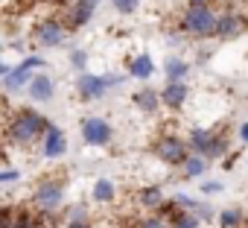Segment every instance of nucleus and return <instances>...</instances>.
Returning <instances> with one entry per match:
<instances>
[{
  "label": "nucleus",
  "mask_w": 248,
  "mask_h": 228,
  "mask_svg": "<svg viewBox=\"0 0 248 228\" xmlns=\"http://www.w3.org/2000/svg\"><path fill=\"white\" fill-rule=\"evenodd\" d=\"M44 70H47V59L38 56V53H30L27 59H21V62L15 65V70H12L6 79H0V85H3L6 94H21V91H27V88L32 85V79H35L38 73H44Z\"/></svg>",
  "instance_id": "nucleus-3"
},
{
  "label": "nucleus",
  "mask_w": 248,
  "mask_h": 228,
  "mask_svg": "<svg viewBox=\"0 0 248 228\" xmlns=\"http://www.w3.org/2000/svg\"><path fill=\"white\" fill-rule=\"evenodd\" d=\"M135 199H138V205H140V208H146V211H152V213H158V211L167 205L164 187H158V184H146V187H140Z\"/></svg>",
  "instance_id": "nucleus-14"
},
{
  "label": "nucleus",
  "mask_w": 248,
  "mask_h": 228,
  "mask_svg": "<svg viewBox=\"0 0 248 228\" xmlns=\"http://www.w3.org/2000/svg\"><path fill=\"white\" fill-rule=\"evenodd\" d=\"M91 196H93L96 205H108V202L117 199V184L111 179H96L93 187H91Z\"/></svg>",
  "instance_id": "nucleus-19"
},
{
  "label": "nucleus",
  "mask_w": 248,
  "mask_h": 228,
  "mask_svg": "<svg viewBox=\"0 0 248 228\" xmlns=\"http://www.w3.org/2000/svg\"><path fill=\"white\" fill-rule=\"evenodd\" d=\"M164 228H172V222H164Z\"/></svg>",
  "instance_id": "nucleus-33"
},
{
  "label": "nucleus",
  "mask_w": 248,
  "mask_h": 228,
  "mask_svg": "<svg viewBox=\"0 0 248 228\" xmlns=\"http://www.w3.org/2000/svg\"><path fill=\"white\" fill-rule=\"evenodd\" d=\"M15 181H21V170H15V167L6 164L3 170H0V184L6 187V184H15Z\"/></svg>",
  "instance_id": "nucleus-26"
},
{
  "label": "nucleus",
  "mask_w": 248,
  "mask_h": 228,
  "mask_svg": "<svg viewBox=\"0 0 248 228\" xmlns=\"http://www.w3.org/2000/svg\"><path fill=\"white\" fill-rule=\"evenodd\" d=\"M187 6H193V9H204V6H213V0H187Z\"/></svg>",
  "instance_id": "nucleus-31"
},
{
  "label": "nucleus",
  "mask_w": 248,
  "mask_h": 228,
  "mask_svg": "<svg viewBox=\"0 0 248 228\" xmlns=\"http://www.w3.org/2000/svg\"><path fill=\"white\" fill-rule=\"evenodd\" d=\"M15 228H35V222H32V216L27 211H18V225Z\"/></svg>",
  "instance_id": "nucleus-30"
},
{
  "label": "nucleus",
  "mask_w": 248,
  "mask_h": 228,
  "mask_svg": "<svg viewBox=\"0 0 248 228\" xmlns=\"http://www.w3.org/2000/svg\"><path fill=\"white\" fill-rule=\"evenodd\" d=\"M132 105L143 114H155L164 102H161V91H152V88H138L132 94Z\"/></svg>",
  "instance_id": "nucleus-15"
},
{
  "label": "nucleus",
  "mask_w": 248,
  "mask_h": 228,
  "mask_svg": "<svg viewBox=\"0 0 248 228\" xmlns=\"http://www.w3.org/2000/svg\"><path fill=\"white\" fill-rule=\"evenodd\" d=\"M111 88H108V82H105V73H79L76 76V94H79V99L82 102H96V99H102L105 94H108Z\"/></svg>",
  "instance_id": "nucleus-8"
},
{
  "label": "nucleus",
  "mask_w": 248,
  "mask_h": 228,
  "mask_svg": "<svg viewBox=\"0 0 248 228\" xmlns=\"http://www.w3.org/2000/svg\"><path fill=\"white\" fill-rule=\"evenodd\" d=\"M64 202V181L62 179H44L35 184L32 190V205L41 216H50L53 211H59Z\"/></svg>",
  "instance_id": "nucleus-4"
},
{
  "label": "nucleus",
  "mask_w": 248,
  "mask_h": 228,
  "mask_svg": "<svg viewBox=\"0 0 248 228\" xmlns=\"http://www.w3.org/2000/svg\"><path fill=\"white\" fill-rule=\"evenodd\" d=\"M93 12H96V6L93 3H88V0H73V3H67L64 6V27H67V33H76V30H82L91 18H93Z\"/></svg>",
  "instance_id": "nucleus-10"
},
{
  "label": "nucleus",
  "mask_w": 248,
  "mask_h": 228,
  "mask_svg": "<svg viewBox=\"0 0 248 228\" xmlns=\"http://www.w3.org/2000/svg\"><path fill=\"white\" fill-rule=\"evenodd\" d=\"M216 135H219V132H213V129H204V126H196V129H190V135H187L190 152H196V155H207V149H210V144L216 141Z\"/></svg>",
  "instance_id": "nucleus-17"
},
{
  "label": "nucleus",
  "mask_w": 248,
  "mask_h": 228,
  "mask_svg": "<svg viewBox=\"0 0 248 228\" xmlns=\"http://www.w3.org/2000/svg\"><path fill=\"white\" fill-rule=\"evenodd\" d=\"M170 222H172V228H202V216L199 213H190V211H181Z\"/></svg>",
  "instance_id": "nucleus-23"
},
{
  "label": "nucleus",
  "mask_w": 248,
  "mask_h": 228,
  "mask_svg": "<svg viewBox=\"0 0 248 228\" xmlns=\"http://www.w3.org/2000/svg\"><path fill=\"white\" fill-rule=\"evenodd\" d=\"M79 132H82V141L88 144V147H108L111 141H114V129H111V123L105 120V117H82V123H79Z\"/></svg>",
  "instance_id": "nucleus-6"
},
{
  "label": "nucleus",
  "mask_w": 248,
  "mask_h": 228,
  "mask_svg": "<svg viewBox=\"0 0 248 228\" xmlns=\"http://www.w3.org/2000/svg\"><path fill=\"white\" fill-rule=\"evenodd\" d=\"M129 76H123V73H105V82H108V88H120L123 82H126Z\"/></svg>",
  "instance_id": "nucleus-29"
},
{
  "label": "nucleus",
  "mask_w": 248,
  "mask_h": 228,
  "mask_svg": "<svg viewBox=\"0 0 248 228\" xmlns=\"http://www.w3.org/2000/svg\"><path fill=\"white\" fill-rule=\"evenodd\" d=\"M27 97L32 99V102H50L53 97H56V79L44 70V73H38L35 79H32V85L27 88Z\"/></svg>",
  "instance_id": "nucleus-13"
},
{
  "label": "nucleus",
  "mask_w": 248,
  "mask_h": 228,
  "mask_svg": "<svg viewBox=\"0 0 248 228\" xmlns=\"http://www.w3.org/2000/svg\"><path fill=\"white\" fill-rule=\"evenodd\" d=\"M187 99H190V85H187V82H167L164 91H161V102H164V108H170V111L184 108Z\"/></svg>",
  "instance_id": "nucleus-12"
},
{
  "label": "nucleus",
  "mask_w": 248,
  "mask_h": 228,
  "mask_svg": "<svg viewBox=\"0 0 248 228\" xmlns=\"http://www.w3.org/2000/svg\"><path fill=\"white\" fill-rule=\"evenodd\" d=\"M216 27H219V12L213 6L204 9H193L187 6L178 15V33L187 38H216Z\"/></svg>",
  "instance_id": "nucleus-2"
},
{
  "label": "nucleus",
  "mask_w": 248,
  "mask_h": 228,
  "mask_svg": "<svg viewBox=\"0 0 248 228\" xmlns=\"http://www.w3.org/2000/svg\"><path fill=\"white\" fill-rule=\"evenodd\" d=\"M41 158H47V161H56V158H62L64 152H67V135L56 126V123H50V129H47V135L41 138Z\"/></svg>",
  "instance_id": "nucleus-11"
},
{
  "label": "nucleus",
  "mask_w": 248,
  "mask_h": 228,
  "mask_svg": "<svg viewBox=\"0 0 248 228\" xmlns=\"http://www.w3.org/2000/svg\"><path fill=\"white\" fill-rule=\"evenodd\" d=\"M152 152L158 155L161 164H167V167H181V164L190 158V144H187V138H178V135H161V138L152 144Z\"/></svg>",
  "instance_id": "nucleus-5"
},
{
  "label": "nucleus",
  "mask_w": 248,
  "mask_h": 228,
  "mask_svg": "<svg viewBox=\"0 0 248 228\" xmlns=\"http://www.w3.org/2000/svg\"><path fill=\"white\" fill-rule=\"evenodd\" d=\"M236 135H239V141H242V144H248V120H245V123H239V132H236Z\"/></svg>",
  "instance_id": "nucleus-32"
},
{
  "label": "nucleus",
  "mask_w": 248,
  "mask_h": 228,
  "mask_svg": "<svg viewBox=\"0 0 248 228\" xmlns=\"http://www.w3.org/2000/svg\"><path fill=\"white\" fill-rule=\"evenodd\" d=\"M64 225H67V228H91L88 205H70V208L64 211Z\"/></svg>",
  "instance_id": "nucleus-20"
},
{
  "label": "nucleus",
  "mask_w": 248,
  "mask_h": 228,
  "mask_svg": "<svg viewBox=\"0 0 248 228\" xmlns=\"http://www.w3.org/2000/svg\"><path fill=\"white\" fill-rule=\"evenodd\" d=\"M111 6L117 15H132V12H138L140 0H111Z\"/></svg>",
  "instance_id": "nucleus-25"
},
{
  "label": "nucleus",
  "mask_w": 248,
  "mask_h": 228,
  "mask_svg": "<svg viewBox=\"0 0 248 228\" xmlns=\"http://www.w3.org/2000/svg\"><path fill=\"white\" fill-rule=\"evenodd\" d=\"M67 62H70V67H73L76 73H88V62H91V56H88L85 50H70Z\"/></svg>",
  "instance_id": "nucleus-24"
},
{
  "label": "nucleus",
  "mask_w": 248,
  "mask_h": 228,
  "mask_svg": "<svg viewBox=\"0 0 248 228\" xmlns=\"http://www.w3.org/2000/svg\"><path fill=\"white\" fill-rule=\"evenodd\" d=\"M222 190H225V184H222V181H216V179L202 181V187H199V193H204V196H216V193H222Z\"/></svg>",
  "instance_id": "nucleus-28"
},
{
  "label": "nucleus",
  "mask_w": 248,
  "mask_h": 228,
  "mask_svg": "<svg viewBox=\"0 0 248 228\" xmlns=\"http://www.w3.org/2000/svg\"><path fill=\"white\" fill-rule=\"evenodd\" d=\"M242 222H245L242 208H225V211H219V225L222 228H239Z\"/></svg>",
  "instance_id": "nucleus-22"
},
{
  "label": "nucleus",
  "mask_w": 248,
  "mask_h": 228,
  "mask_svg": "<svg viewBox=\"0 0 248 228\" xmlns=\"http://www.w3.org/2000/svg\"><path fill=\"white\" fill-rule=\"evenodd\" d=\"M50 120L35 108H18L12 117L6 120V141L12 147H30V144H41V138L47 135Z\"/></svg>",
  "instance_id": "nucleus-1"
},
{
  "label": "nucleus",
  "mask_w": 248,
  "mask_h": 228,
  "mask_svg": "<svg viewBox=\"0 0 248 228\" xmlns=\"http://www.w3.org/2000/svg\"><path fill=\"white\" fill-rule=\"evenodd\" d=\"M164 76H167V82H187V76H190V62L187 59H181V56H167L164 59Z\"/></svg>",
  "instance_id": "nucleus-18"
},
{
  "label": "nucleus",
  "mask_w": 248,
  "mask_h": 228,
  "mask_svg": "<svg viewBox=\"0 0 248 228\" xmlns=\"http://www.w3.org/2000/svg\"><path fill=\"white\" fill-rule=\"evenodd\" d=\"M155 70H158V65H155L152 53H138V56L129 62V76H135V79H140V82L152 79Z\"/></svg>",
  "instance_id": "nucleus-16"
},
{
  "label": "nucleus",
  "mask_w": 248,
  "mask_h": 228,
  "mask_svg": "<svg viewBox=\"0 0 248 228\" xmlns=\"http://www.w3.org/2000/svg\"><path fill=\"white\" fill-rule=\"evenodd\" d=\"M64 35H67V27L62 18H44L38 27H35V44L41 50H53V47H62L64 44Z\"/></svg>",
  "instance_id": "nucleus-7"
},
{
  "label": "nucleus",
  "mask_w": 248,
  "mask_h": 228,
  "mask_svg": "<svg viewBox=\"0 0 248 228\" xmlns=\"http://www.w3.org/2000/svg\"><path fill=\"white\" fill-rule=\"evenodd\" d=\"M164 216H158V213H149V216H140L138 219V228H164Z\"/></svg>",
  "instance_id": "nucleus-27"
},
{
  "label": "nucleus",
  "mask_w": 248,
  "mask_h": 228,
  "mask_svg": "<svg viewBox=\"0 0 248 228\" xmlns=\"http://www.w3.org/2000/svg\"><path fill=\"white\" fill-rule=\"evenodd\" d=\"M245 30H248V18H242V15L233 12V9L219 12V27H216V38H219V41H233V38H239Z\"/></svg>",
  "instance_id": "nucleus-9"
},
{
  "label": "nucleus",
  "mask_w": 248,
  "mask_h": 228,
  "mask_svg": "<svg viewBox=\"0 0 248 228\" xmlns=\"http://www.w3.org/2000/svg\"><path fill=\"white\" fill-rule=\"evenodd\" d=\"M207 158L204 155H196V152H190V158L181 164V173H184V179H202L204 173H207Z\"/></svg>",
  "instance_id": "nucleus-21"
}]
</instances>
